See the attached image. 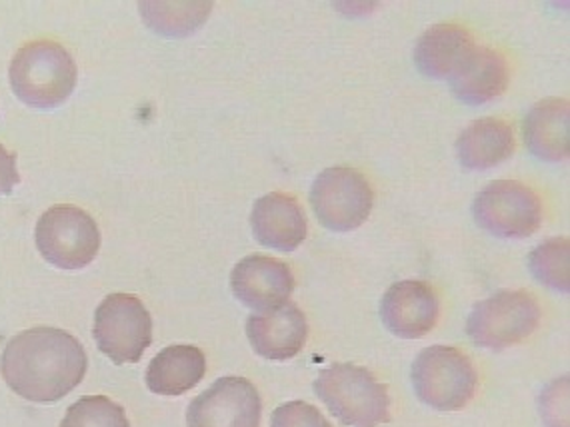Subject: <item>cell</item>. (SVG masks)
I'll return each mask as SVG.
<instances>
[{
    "instance_id": "obj_6",
    "label": "cell",
    "mask_w": 570,
    "mask_h": 427,
    "mask_svg": "<svg viewBox=\"0 0 570 427\" xmlns=\"http://www.w3.org/2000/svg\"><path fill=\"white\" fill-rule=\"evenodd\" d=\"M37 248L47 262L62 270L89 266L100 250L97 220L77 206H55L37 224Z\"/></svg>"
},
{
    "instance_id": "obj_8",
    "label": "cell",
    "mask_w": 570,
    "mask_h": 427,
    "mask_svg": "<svg viewBox=\"0 0 570 427\" xmlns=\"http://www.w3.org/2000/svg\"><path fill=\"white\" fill-rule=\"evenodd\" d=\"M95 340L115 364H137L153 341V320L132 294H110L95 314Z\"/></svg>"
},
{
    "instance_id": "obj_24",
    "label": "cell",
    "mask_w": 570,
    "mask_h": 427,
    "mask_svg": "<svg viewBox=\"0 0 570 427\" xmlns=\"http://www.w3.org/2000/svg\"><path fill=\"white\" fill-rule=\"evenodd\" d=\"M20 176L17 170V155L0 145V196H7L19 185Z\"/></svg>"
},
{
    "instance_id": "obj_23",
    "label": "cell",
    "mask_w": 570,
    "mask_h": 427,
    "mask_svg": "<svg viewBox=\"0 0 570 427\" xmlns=\"http://www.w3.org/2000/svg\"><path fill=\"white\" fill-rule=\"evenodd\" d=\"M271 427H333L328 419L306 401H288L273 411Z\"/></svg>"
},
{
    "instance_id": "obj_11",
    "label": "cell",
    "mask_w": 570,
    "mask_h": 427,
    "mask_svg": "<svg viewBox=\"0 0 570 427\" xmlns=\"http://www.w3.org/2000/svg\"><path fill=\"white\" fill-rule=\"evenodd\" d=\"M441 316V301L433 286L419 280L396 282L384 291L381 318L391 334L419 340L433 331Z\"/></svg>"
},
{
    "instance_id": "obj_1",
    "label": "cell",
    "mask_w": 570,
    "mask_h": 427,
    "mask_svg": "<svg viewBox=\"0 0 570 427\" xmlns=\"http://www.w3.org/2000/svg\"><path fill=\"white\" fill-rule=\"evenodd\" d=\"M87 351L69 331L32 328L10 338L0 359L2 378L20 398L55 404L85 379Z\"/></svg>"
},
{
    "instance_id": "obj_3",
    "label": "cell",
    "mask_w": 570,
    "mask_h": 427,
    "mask_svg": "<svg viewBox=\"0 0 570 427\" xmlns=\"http://www.w3.org/2000/svg\"><path fill=\"white\" fill-rule=\"evenodd\" d=\"M315 394L346 427H379L391 421L389 388L354 364H333L315 379Z\"/></svg>"
},
{
    "instance_id": "obj_7",
    "label": "cell",
    "mask_w": 570,
    "mask_h": 427,
    "mask_svg": "<svg viewBox=\"0 0 570 427\" xmlns=\"http://www.w3.org/2000/svg\"><path fill=\"white\" fill-rule=\"evenodd\" d=\"M373 186L348 166L326 168L316 176L311 206L318 222L333 232H351L363 226L373 212Z\"/></svg>"
},
{
    "instance_id": "obj_9",
    "label": "cell",
    "mask_w": 570,
    "mask_h": 427,
    "mask_svg": "<svg viewBox=\"0 0 570 427\" xmlns=\"http://www.w3.org/2000/svg\"><path fill=\"white\" fill-rule=\"evenodd\" d=\"M476 224L499 238H529L541 228L542 202L531 186L519 180H497L474 198Z\"/></svg>"
},
{
    "instance_id": "obj_10",
    "label": "cell",
    "mask_w": 570,
    "mask_h": 427,
    "mask_svg": "<svg viewBox=\"0 0 570 427\" xmlns=\"http://www.w3.org/2000/svg\"><path fill=\"white\" fill-rule=\"evenodd\" d=\"M263 401L245 378H223L188 406V427H261Z\"/></svg>"
},
{
    "instance_id": "obj_13",
    "label": "cell",
    "mask_w": 570,
    "mask_h": 427,
    "mask_svg": "<svg viewBox=\"0 0 570 427\" xmlns=\"http://www.w3.org/2000/svg\"><path fill=\"white\" fill-rule=\"evenodd\" d=\"M246 336L258 356L283 361L305 348L308 324L303 310L286 301L275 310L253 314L246 321Z\"/></svg>"
},
{
    "instance_id": "obj_21",
    "label": "cell",
    "mask_w": 570,
    "mask_h": 427,
    "mask_svg": "<svg viewBox=\"0 0 570 427\" xmlns=\"http://www.w3.org/2000/svg\"><path fill=\"white\" fill-rule=\"evenodd\" d=\"M529 264L539 282L549 286L552 290L569 291V240L567 238H552L537 246L532 250Z\"/></svg>"
},
{
    "instance_id": "obj_2",
    "label": "cell",
    "mask_w": 570,
    "mask_h": 427,
    "mask_svg": "<svg viewBox=\"0 0 570 427\" xmlns=\"http://www.w3.org/2000/svg\"><path fill=\"white\" fill-rule=\"evenodd\" d=\"M10 87L32 108L50 110L69 100L79 69L69 50L55 40H32L10 62Z\"/></svg>"
},
{
    "instance_id": "obj_20",
    "label": "cell",
    "mask_w": 570,
    "mask_h": 427,
    "mask_svg": "<svg viewBox=\"0 0 570 427\" xmlns=\"http://www.w3.org/2000/svg\"><path fill=\"white\" fill-rule=\"evenodd\" d=\"M140 17L165 37H187L205 24L213 2H140Z\"/></svg>"
},
{
    "instance_id": "obj_17",
    "label": "cell",
    "mask_w": 570,
    "mask_h": 427,
    "mask_svg": "<svg viewBox=\"0 0 570 427\" xmlns=\"http://www.w3.org/2000/svg\"><path fill=\"white\" fill-rule=\"evenodd\" d=\"M522 137L537 158L549 162L567 160L570 152L569 100L544 98L537 102L524 118Z\"/></svg>"
},
{
    "instance_id": "obj_4",
    "label": "cell",
    "mask_w": 570,
    "mask_h": 427,
    "mask_svg": "<svg viewBox=\"0 0 570 427\" xmlns=\"http://www.w3.org/2000/svg\"><path fill=\"white\" fill-rule=\"evenodd\" d=\"M541 316V304L531 291L501 290L472 308L466 331L476 346L504 350L531 338Z\"/></svg>"
},
{
    "instance_id": "obj_14",
    "label": "cell",
    "mask_w": 570,
    "mask_h": 427,
    "mask_svg": "<svg viewBox=\"0 0 570 427\" xmlns=\"http://www.w3.org/2000/svg\"><path fill=\"white\" fill-rule=\"evenodd\" d=\"M258 242L278 252H295L306 238V216L293 195L273 192L256 200L250 214Z\"/></svg>"
},
{
    "instance_id": "obj_15",
    "label": "cell",
    "mask_w": 570,
    "mask_h": 427,
    "mask_svg": "<svg viewBox=\"0 0 570 427\" xmlns=\"http://www.w3.org/2000/svg\"><path fill=\"white\" fill-rule=\"evenodd\" d=\"M476 49L471 30L461 24H434L414 49V62L424 77L451 80Z\"/></svg>"
},
{
    "instance_id": "obj_12",
    "label": "cell",
    "mask_w": 570,
    "mask_h": 427,
    "mask_svg": "<svg viewBox=\"0 0 570 427\" xmlns=\"http://www.w3.org/2000/svg\"><path fill=\"white\" fill-rule=\"evenodd\" d=\"M230 288L238 300L261 314L288 301L295 290V276L276 258L248 256L230 274Z\"/></svg>"
},
{
    "instance_id": "obj_22",
    "label": "cell",
    "mask_w": 570,
    "mask_h": 427,
    "mask_svg": "<svg viewBox=\"0 0 570 427\" xmlns=\"http://www.w3.org/2000/svg\"><path fill=\"white\" fill-rule=\"evenodd\" d=\"M60 427H130L125 409L105 396L82 398L70 406Z\"/></svg>"
},
{
    "instance_id": "obj_18",
    "label": "cell",
    "mask_w": 570,
    "mask_h": 427,
    "mask_svg": "<svg viewBox=\"0 0 570 427\" xmlns=\"http://www.w3.org/2000/svg\"><path fill=\"white\" fill-rule=\"evenodd\" d=\"M517 138L511 125L502 118H481L464 128L456 140V155L462 166L487 170L511 158Z\"/></svg>"
},
{
    "instance_id": "obj_5",
    "label": "cell",
    "mask_w": 570,
    "mask_h": 427,
    "mask_svg": "<svg viewBox=\"0 0 570 427\" xmlns=\"http://www.w3.org/2000/svg\"><path fill=\"white\" fill-rule=\"evenodd\" d=\"M413 386L426 406L439 411H456L474 398L479 374L464 351L453 346H433L414 359Z\"/></svg>"
},
{
    "instance_id": "obj_19",
    "label": "cell",
    "mask_w": 570,
    "mask_h": 427,
    "mask_svg": "<svg viewBox=\"0 0 570 427\" xmlns=\"http://www.w3.org/2000/svg\"><path fill=\"white\" fill-rule=\"evenodd\" d=\"M207 358L197 346H168L147 369V386L158 396H183L205 378Z\"/></svg>"
},
{
    "instance_id": "obj_16",
    "label": "cell",
    "mask_w": 570,
    "mask_h": 427,
    "mask_svg": "<svg viewBox=\"0 0 570 427\" xmlns=\"http://www.w3.org/2000/svg\"><path fill=\"white\" fill-rule=\"evenodd\" d=\"M511 82V69L501 50L479 47L451 78L454 97L466 105H484L501 97Z\"/></svg>"
}]
</instances>
